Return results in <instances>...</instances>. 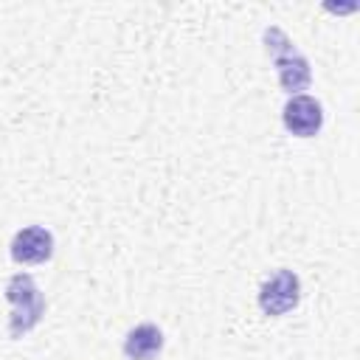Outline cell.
<instances>
[{
  "mask_svg": "<svg viewBox=\"0 0 360 360\" xmlns=\"http://www.w3.org/2000/svg\"><path fill=\"white\" fill-rule=\"evenodd\" d=\"M259 309L270 318H278V315H287L298 307L301 301V278L287 270V267H278L276 273H270L262 284H259Z\"/></svg>",
  "mask_w": 360,
  "mask_h": 360,
  "instance_id": "cell-3",
  "label": "cell"
},
{
  "mask_svg": "<svg viewBox=\"0 0 360 360\" xmlns=\"http://www.w3.org/2000/svg\"><path fill=\"white\" fill-rule=\"evenodd\" d=\"M262 42H264L267 56H270L273 65H276L281 90H284L287 96H298L301 90H307L309 82H312V70H309L307 56L295 48V42H292L278 25H267V28L262 31Z\"/></svg>",
  "mask_w": 360,
  "mask_h": 360,
  "instance_id": "cell-1",
  "label": "cell"
},
{
  "mask_svg": "<svg viewBox=\"0 0 360 360\" xmlns=\"http://www.w3.org/2000/svg\"><path fill=\"white\" fill-rule=\"evenodd\" d=\"M11 259L17 264H42L53 256V233L45 225H28L20 228L11 236Z\"/></svg>",
  "mask_w": 360,
  "mask_h": 360,
  "instance_id": "cell-5",
  "label": "cell"
},
{
  "mask_svg": "<svg viewBox=\"0 0 360 360\" xmlns=\"http://www.w3.org/2000/svg\"><path fill=\"white\" fill-rule=\"evenodd\" d=\"M6 301L11 304V315H8V335L11 338H22L28 335L45 315V295L39 290V284L34 281V276L28 273H14L6 287Z\"/></svg>",
  "mask_w": 360,
  "mask_h": 360,
  "instance_id": "cell-2",
  "label": "cell"
},
{
  "mask_svg": "<svg viewBox=\"0 0 360 360\" xmlns=\"http://www.w3.org/2000/svg\"><path fill=\"white\" fill-rule=\"evenodd\" d=\"M163 349V329L158 323H138L124 338V354L129 360H155Z\"/></svg>",
  "mask_w": 360,
  "mask_h": 360,
  "instance_id": "cell-6",
  "label": "cell"
},
{
  "mask_svg": "<svg viewBox=\"0 0 360 360\" xmlns=\"http://www.w3.org/2000/svg\"><path fill=\"white\" fill-rule=\"evenodd\" d=\"M281 121L287 127L290 135L295 138H312L321 132L323 127V107L315 96L309 93H298V96H290L284 110H281Z\"/></svg>",
  "mask_w": 360,
  "mask_h": 360,
  "instance_id": "cell-4",
  "label": "cell"
}]
</instances>
